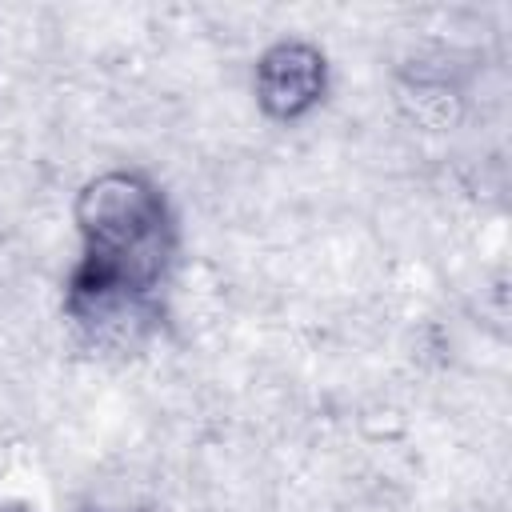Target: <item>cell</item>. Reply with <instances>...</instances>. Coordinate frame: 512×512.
<instances>
[{"label":"cell","mask_w":512,"mask_h":512,"mask_svg":"<svg viewBox=\"0 0 512 512\" xmlns=\"http://www.w3.org/2000/svg\"><path fill=\"white\" fill-rule=\"evenodd\" d=\"M76 220L84 260L68 284L72 316L84 324L132 316L172 256V220L160 192L132 172H108L80 192Z\"/></svg>","instance_id":"cell-1"},{"label":"cell","mask_w":512,"mask_h":512,"mask_svg":"<svg viewBox=\"0 0 512 512\" xmlns=\"http://www.w3.org/2000/svg\"><path fill=\"white\" fill-rule=\"evenodd\" d=\"M256 92L264 112L280 120L308 112L324 92V56L308 44H276L256 68Z\"/></svg>","instance_id":"cell-2"}]
</instances>
